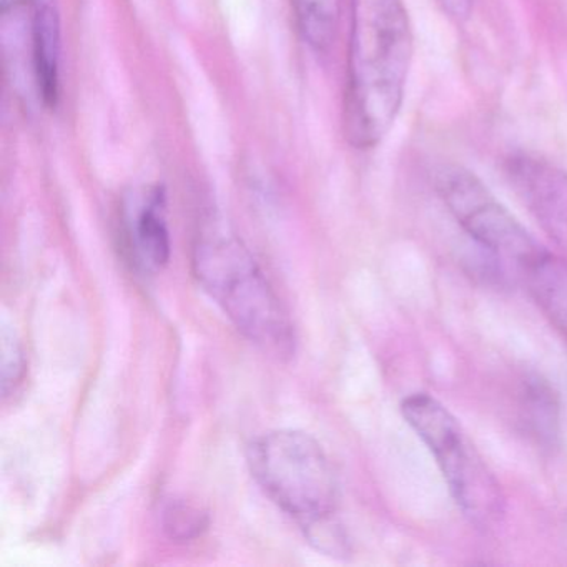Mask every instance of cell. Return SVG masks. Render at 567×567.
<instances>
[{"label": "cell", "mask_w": 567, "mask_h": 567, "mask_svg": "<svg viewBox=\"0 0 567 567\" xmlns=\"http://www.w3.org/2000/svg\"><path fill=\"white\" fill-rule=\"evenodd\" d=\"M247 461L261 489L301 527L337 513V474L310 434L293 430L261 434L248 446Z\"/></svg>", "instance_id": "cell-3"}, {"label": "cell", "mask_w": 567, "mask_h": 567, "mask_svg": "<svg viewBox=\"0 0 567 567\" xmlns=\"http://www.w3.org/2000/svg\"><path fill=\"white\" fill-rule=\"evenodd\" d=\"M413 31L403 0H351L343 132L371 151L396 122L413 61Z\"/></svg>", "instance_id": "cell-1"}, {"label": "cell", "mask_w": 567, "mask_h": 567, "mask_svg": "<svg viewBox=\"0 0 567 567\" xmlns=\"http://www.w3.org/2000/svg\"><path fill=\"white\" fill-rule=\"evenodd\" d=\"M164 530L172 540L187 543L197 539L208 527V516L194 504L175 501L168 504L162 517Z\"/></svg>", "instance_id": "cell-12"}, {"label": "cell", "mask_w": 567, "mask_h": 567, "mask_svg": "<svg viewBox=\"0 0 567 567\" xmlns=\"http://www.w3.org/2000/svg\"><path fill=\"white\" fill-rule=\"evenodd\" d=\"M192 264L202 287L251 343L278 358L295 353L293 324L254 255L240 240L204 238L195 247Z\"/></svg>", "instance_id": "cell-2"}, {"label": "cell", "mask_w": 567, "mask_h": 567, "mask_svg": "<svg viewBox=\"0 0 567 567\" xmlns=\"http://www.w3.org/2000/svg\"><path fill=\"white\" fill-rule=\"evenodd\" d=\"M25 371L24 351L14 337H9L4 331L2 341V390L6 396L16 390L22 381Z\"/></svg>", "instance_id": "cell-13"}, {"label": "cell", "mask_w": 567, "mask_h": 567, "mask_svg": "<svg viewBox=\"0 0 567 567\" xmlns=\"http://www.w3.org/2000/svg\"><path fill=\"white\" fill-rule=\"evenodd\" d=\"M295 21L313 51L327 52L340 29L341 0H291Z\"/></svg>", "instance_id": "cell-10"}, {"label": "cell", "mask_w": 567, "mask_h": 567, "mask_svg": "<svg viewBox=\"0 0 567 567\" xmlns=\"http://www.w3.org/2000/svg\"><path fill=\"white\" fill-rule=\"evenodd\" d=\"M434 187L457 225L494 260L513 261L523 270L543 250L467 168L441 165L434 174Z\"/></svg>", "instance_id": "cell-5"}, {"label": "cell", "mask_w": 567, "mask_h": 567, "mask_svg": "<svg viewBox=\"0 0 567 567\" xmlns=\"http://www.w3.org/2000/svg\"><path fill=\"white\" fill-rule=\"evenodd\" d=\"M401 413L436 460L461 513L480 529L496 526L504 514L499 483L456 416L427 393L404 398Z\"/></svg>", "instance_id": "cell-4"}, {"label": "cell", "mask_w": 567, "mask_h": 567, "mask_svg": "<svg viewBox=\"0 0 567 567\" xmlns=\"http://www.w3.org/2000/svg\"><path fill=\"white\" fill-rule=\"evenodd\" d=\"M520 274L539 310L567 338V260L540 250Z\"/></svg>", "instance_id": "cell-8"}, {"label": "cell", "mask_w": 567, "mask_h": 567, "mask_svg": "<svg viewBox=\"0 0 567 567\" xmlns=\"http://www.w3.org/2000/svg\"><path fill=\"white\" fill-rule=\"evenodd\" d=\"M132 240L145 267L162 270L171 260V231L165 220V192L152 188L134 214Z\"/></svg>", "instance_id": "cell-9"}, {"label": "cell", "mask_w": 567, "mask_h": 567, "mask_svg": "<svg viewBox=\"0 0 567 567\" xmlns=\"http://www.w3.org/2000/svg\"><path fill=\"white\" fill-rule=\"evenodd\" d=\"M28 0H0V11L2 14H11L12 11H18L19 8L25 4Z\"/></svg>", "instance_id": "cell-14"}, {"label": "cell", "mask_w": 567, "mask_h": 567, "mask_svg": "<svg viewBox=\"0 0 567 567\" xmlns=\"http://www.w3.org/2000/svg\"><path fill=\"white\" fill-rule=\"evenodd\" d=\"M523 398L526 423L534 436L547 446L556 443L559 436V404L556 394L543 381L533 380L526 384Z\"/></svg>", "instance_id": "cell-11"}, {"label": "cell", "mask_w": 567, "mask_h": 567, "mask_svg": "<svg viewBox=\"0 0 567 567\" xmlns=\"http://www.w3.org/2000/svg\"><path fill=\"white\" fill-rule=\"evenodd\" d=\"M514 194L544 231L567 250V174L549 161L516 152L504 161Z\"/></svg>", "instance_id": "cell-6"}, {"label": "cell", "mask_w": 567, "mask_h": 567, "mask_svg": "<svg viewBox=\"0 0 567 567\" xmlns=\"http://www.w3.org/2000/svg\"><path fill=\"white\" fill-rule=\"evenodd\" d=\"M61 19L49 2L39 4L32 24L35 81L45 107L55 109L61 99Z\"/></svg>", "instance_id": "cell-7"}]
</instances>
